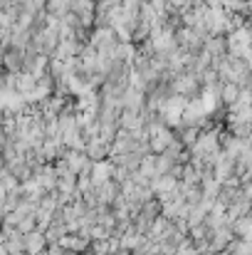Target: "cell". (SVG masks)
Returning a JSON list of instances; mask_svg holds the SVG:
<instances>
[{
  "label": "cell",
  "mask_w": 252,
  "mask_h": 255,
  "mask_svg": "<svg viewBox=\"0 0 252 255\" xmlns=\"http://www.w3.org/2000/svg\"><path fill=\"white\" fill-rule=\"evenodd\" d=\"M114 169H116V164H114V161H106V159L94 161V164H91V171H89V176H91L94 186L111 181V178H114Z\"/></svg>",
  "instance_id": "cell-2"
},
{
  "label": "cell",
  "mask_w": 252,
  "mask_h": 255,
  "mask_svg": "<svg viewBox=\"0 0 252 255\" xmlns=\"http://www.w3.org/2000/svg\"><path fill=\"white\" fill-rule=\"evenodd\" d=\"M22 241H25V251L30 255H42V251L47 248V236H45V231H40V228L27 231V233L22 236Z\"/></svg>",
  "instance_id": "cell-1"
},
{
  "label": "cell",
  "mask_w": 252,
  "mask_h": 255,
  "mask_svg": "<svg viewBox=\"0 0 252 255\" xmlns=\"http://www.w3.org/2000/svg\"><path fill=\"white\" fill-rule=\"evenodd\" d=\"M173 89H175L178 94H190V92L195 89V80H193V77H185V75H180V77L175 80Z\"/></svg>",
  "instance_id": "cell-4"
},
{
  "label": "cell",
  "mask_w": 252,
  "mask_h": 255,
  "mask_svg": "<svg viewBox=\"0 0 252 255\" xmlns=\"http://www.w3.org/2000/svg\"><path fill=\"white\" fill-rule=\"evenodd\" d=\"M180 139H183V144H195V141H198V129H193V127L185 129Z\"/></svg>",
  "instance_id": "cell-5"
},
{
  "label": "cell",
  "mask_w": 252,
  "mask_h": 255,
  "mask_svg": "<svg viewBox=\"0 0 252 255\" xmlns=\"http://www.w3.org/2000/svg\"><path fill=\"white\" fill-rule=\"evenodd\" d=\"M223 97H225L228 102H233V99L238 97V92H235V87H233V85H228V87H225V89H223Z\"/></svg>",
  "instance_id": "cell-6"
},
{
  "label": "cell",
  "mask_w": 252,
  "mask_h": 255,
  "mask_svg": "<svg viewBox=\"0 0 252 255\" xmlns=\"http://www.w3.org/2000/svg\"><path fill=\"white\" fill-rule=\"evenodd\" d=\"M84 151H86V156H89L91 161H101V159H106V156H109V151H111V144L101 141L99 136H91V139H86V144H84Z\"/></svg>",
  "instance_id": "cell-3"
}]
</instances>
